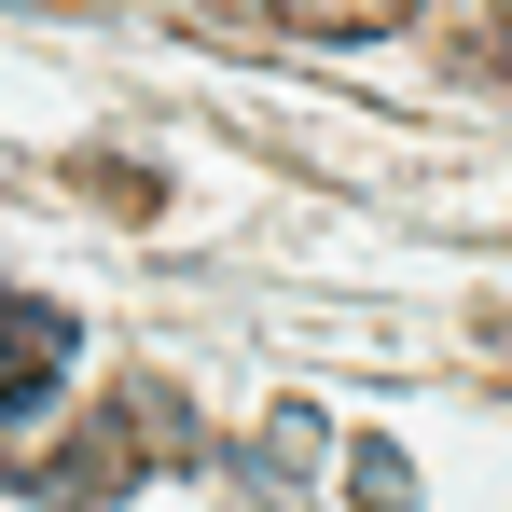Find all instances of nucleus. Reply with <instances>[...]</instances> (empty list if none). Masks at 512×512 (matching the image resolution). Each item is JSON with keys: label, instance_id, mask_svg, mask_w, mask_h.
Here are the masks:
<instances>
[{"label": "nucleus", "instance_id": "1", "mask_svg": "<svg viewBox=\"0 0 512 512\" xmlns=\"http://www.w3.org/2000/svg\"><path fill=\"white\" fill-rule=\"evenodd\" d=\"M70 360H84L70 305H42V291H0V416H42Z\"/></svg>", "mask_w": 512, "mask_h": 512}, {"label": "nucleus", "instance_id": "2", "mask_svg": "<svg viewBox=\"0 0 512 512\" xmlns=\"http://www.w3.org/2000/svg\"><path fill=\"white\" fill-rule=\"evenodd\" d=\"M139 471H125V429H70L56 457H42V499H125Z\"/></svg>", "mask_w": 512, "mask_h": 512}, {"label": "nucleus", "instance_id": "3", "mask_svg": "<svg viewBox=\"0 0 512 512\" xmlns=\"http://www.w3.org/2000/svg\"><path fill=\"white\" fill-rule=\"evenodd\" d=\"M416 0H277V28H305V42H374V28H402Z\"/></svg>", "mask_w": 512, "mask_h": 512}, {"label": "nucleus", "instance_id": "4", "mask_svg": "<svg viewBox=\"0 0 512 512\" xmlns=\"http://www.w3.org/2000/svg\"><path fill=\"white\" fill-rule=\"evenodd\" d=\"M346 499H360V512H416V471H402V443H346Z\"/></svg>", "mask_w": 512, "mask_h": 512}, {"label": "nucleus", "instance_id": "5", "mask_svg": "<svg viewBox=\"0 0 512 512\" xmlns=\"http://www.w3.org/2000/svg\"><path fill=\"white\" fill-rule=\"evenodd\" d=\"M457 14H471V56H485V70H512V0H457Z\"/></svg>", "mask_w": 512, "mask_h": 512}]
</instances>
